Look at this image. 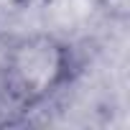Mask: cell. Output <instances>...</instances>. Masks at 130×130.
<instances>
[{
	"label": "cell",
	"instance_id": "obj_1",
	"mask_svg": "<svg viewBox=\"0 0 130 130\" xmlns=\"http://www.w3.org/2000/svg\"><path fill=\"white\" fill-rule=\"evenodd\" d=\"M69 69V54L59 41L36 36L21 41L8 59V74L23 97H41L51 92Z\"/></svg>",
	"mask_w": 130,
	"mask_h": 130
}]
</instances>
